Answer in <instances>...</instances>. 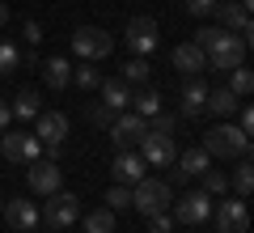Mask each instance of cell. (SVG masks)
I'll return each instance as SVG.
<instances>
[{
	"label": "cell",
	"mask_w": 254,
	"mask_h": 233,
	"mask_svg": "<svg viewBox=\"0 0 254 233\" xmlns=\"http://www.w3.org/2000/svg\"><path fill=\"white\" fill-rule=\"evenodd\" d=\"M195 47H203V60H208V68L216 72H233L246 64V38L233 34V30H220V26H203L199 34H195Z\"/></svg>",
	"instance_id": "1"
},
{
	"label": "cell",
	"mask_w": 254,
	"mask_h": 233,
	"mask_svg": "<svg viewBox=\"0 0 254 233\" xmlns=\"http://www.w3.org/2000/svg\"><path fill=\"white\" fill-rule=\"evenodd\" d=\"M203 153H208L212 161H237V157H250V136L233 123H216L208 136H203Z\"/></svg>",
	"instance_id": "2"
},
{
	"label": "cell",
	"mask_w": 254,
	"mask_h": 233,
	"mask_svg": "<svg viewBox=\"0 0 254 233\" xmlns=\"http://www.w3.org/2000/svg\"><path fill=\"white\" fill-rule=\"evenodd\" d=\"M170 204H174V187L165 178H140L136 187H131V208L144 212V216L170 212Z\"/></svg>",
	"instance_id": "3"
},
{
	"label": "cell",
	"mask_w": 254,
	"mask_h": 233,
	"mask_svg": "<svg viewBox=\"0 0 254 233\" xmlns=\"http://www.w3.org/2000/svg\"><path fill=\"white\" fill-rule=\"evenodd\" d=\"M81 216V199L72 195V191H51L43 204V212H38V221L47 225V229H68V225Z\"/></svg>",
	"instance_id": "4"
},
{
	"label": "cell",
	"mask_w": 254,
	"mask_h": 233,
	"mask_svg": "<svg viewBox=\"0 0 254 233\" xmlns=\"http://www.w3.org/2000/svg\"><path fill=\"white\" fill-rule=\"evenodd\" d=\"M72 51L93 64V60H106V55L115 51V38H110V30H102V26H76L72 30Z\"/></svg>",
	"instance_id": "5"
},
{
	"label": "cell",
	"mask_w": 254,
	"mask_h": 233,
	"mask_svg": "<svg viewBox=\"0 0 254 233\" xmlns=\"http://www.w3.org/2000/svg\"><path fill=\"white\" fill-rule=\"evenodd\" d=\"M38 153H43V144H38L34 132H4V136H0V157L13 161V165L38 161Z\"/></svg>",
	"instance_id": "6"
},
{
	"label": "cell",
	"mask_w": 254,
	"mask_h": 233,
	"mask_svg": "<svg viewBox=\"0 0 254 233\" xmlns=\"http://www.w3.org/2000/svg\"><path fill=\"white\" fill-rule=\"evenodd\" d=\"M170 216L178 225H203L212 216V195L203 187L190 191V195H182V199H174V204H170Z\"/></svg>",
	"instance_id": "7"
},
{
	"label": "cell",
	"mask_w": 254,
	"mask_h": 233,
	"mask_svg": "<svg viewBox=\"0 0 254 233\" xmlns=\"http://www.w3.org/2000/svg\"><path fill=\"white\" fill-rule=\"evenodd\" d=\"M106 132H110V140H115V149L123 153V149H131V144H140V140H144L148 119H140L136 110H119V115H115V123H110Z\"/></svg>",
	"instance_id": "8"
},
{
	"label": "cell",
	"mask_w": 254,
	"mask_h": 233,
	"mask_svg": "<svg viewBox=\"0 0 254 233\" xmlns=\"http://www.w3.org/2000/svg\"><path fill=\"white\" fill-rule=\"evenodd\" d=\"M123 38H127V51H131V55H148V51L161 47V34H157V21L153 17H131L127 30H123Z\"/></svg>",
	"instance_id": "9"
},
{
	"label": "cell",
	"mask_w": 254,
	"mask_h": 233,
	"mask_svg": "<svg viewBox=\"0 0 254 233\" xmlns=\"http://www.w3.org/2000/svg\"><path fill=\"white\" fill-rule=\"evenodd\" d=\"M34 136H38V144H43L47 153H60L64 136H68V115H60V110H38Z\"/></svg>",
	"instance_id": "10"
},
{
	"label": "cell",
	"mask_w": 254,
	"mask_h": 233,
	"mask_svg": "<svg viewBox=\"0 0 254 233\" xmlns=\"http://www.w3.org/2000/svg\"><path fill=\"white\" fill-rule=\"evenodd\" d=\"M140 157H144V165H153V170H170L174 157H178V149H174V136L144 132V140H140Z\"/></svg>",
	"instance_id": "11"
},
{
	"label": "cell",
	"mask_w": 254,
	"mask_h": 233,
	"mask_svg": "<svg viewBox=\"0 0 254 233\" xmlns=\"http://www.w3.org/2000/svg\"><path fill=\"white\" fill-rule=\"evenodd\" d=\"M212 216H216V233H250V212H246L242 199L212 204Z\"/></svg>",
	"instance_id": "12"
},
{
	"label": "cell",
	"mask_w": 254,
	"mask_h": 233,
	"mask_svg": "<svg viewBox=\"0 0 254 233\" xmlns=\"http://www.w3.org/2000/svg\"><path fill=\"white\" fill-rule=\"evenodd\" d=\"M60 182H64V170L55 161H30L26 165V187L34 195H51V191H60Z\"/></svg>",
	"instance_id": "13"
},
{
	"label": "cell",
	"mask_w": 254,
	"mask_h": 233,
	"mask_svg": "<svg viewBox=\"0 0 254 233\" xmlns=\"http://www.w3.org/2000/svg\"><path fill=\"white\" fill-rule=\"evenodd\" d=\"M212 17L220 21V30H233V34H242L246 43H250V9H242L237 0H216Z\"/></svg>",
	"instance_id": "14"
},
{
	"label": "cell",
	"mask_w": 254,
	"mask_h": 233,
	"mask_svg": "<svg viewBox=\"0 0 254 233\" xmlns=\"http://www.w3.org/2000/svg\"><path fill=\"white\" fill-rule=\"evenodd\" d=\"M4 221H9V229L13 233H30V229H38V208L34 204H26V199H4Z\"/></svg>",
	"instance_id": "15"
},
{
	"label": "cell",
	"mask_w": 254,
	"mask_h": 233,
	"mask_svg": "<svg viewBox=\"0 0 254 233\" xmlns=\"http://www.w3.org/2000/svg\"><path fill=\"white\" fill-rule=\"evenodd\" d=\"M144 170H148L144 157H136L131 149H123L115 161H110V174H115V182H123V187H136V182L144 178Z\"/></svg>",
	"instance_id": "16"
},
{
	"label": "cell",
	"mask_w": 254,
	"mask_h": 233,
	"mask_svg": "<svg viewBox=\"0 0 254 233\" xmlns=\"http://www.w3.org/2000/svg\"><path fill=\"white\" fill-rule=\"evenodd\" d=\"M170 64L182 72V77H199V72L208 68L203 47H195V43H178V47H174V55H170Z\"/></svg>",
	"instance_id": "17"
},
{
	"label": "cell",
	"mask_w": 254,
	"mask_h": 233,
	"mask_svg": "<svg viewBox=\"0 0 254 233\" xmlns=\"http://www.w3.org/2000/svg\"><path fill=\"white\" fill-rule=\"evenodd\" d=\"M208 110V85L195 77V81L182 85V119H199Z\"/></svg>",
	"instance_id": "18"
},
{
	"label": "cell",
	"mask_w": 254,
	"mask_h": 233,
	"mask_svg": "<svg viewBox=\"0 0 254 233\" xmlns=\"http://www.w3.org/2000/svg\"><path fill=\"white\" fill-rule=\"evenodd\" d=\"M38 68H43V81L51 85L55 93H60L64 85H72V64L64 60V55H51V60H43Z\"/></svg>",
	"instance_id": "19"
},
{
	"label": "cell",
	"mask_w": 254,
	"mask_h": 233,
	"mask_svg": "<svg viewBox=\"0 0 254 233\" xmlns=\"http://www.w3.org/2000/svg\"><path fill=\"white\" fill-rule=\"evenodd\" d=\"M242 106V98H237L229 85H220V89H208V110L203 115H216V119H229L233 110Z\"/></svg>",
	"instance_id": "20"
},
{
	"label": "cell",
	"mask_w": 254,
	"mask_h": 233,
	"mask_svg": "<svg viewBox=\"0 0 254 233\" xmlns=\"http://www.w3.org/2000/svg\"><path fill=\"white\" fill-rule=\"evenodd\" d=\"M98 89H102V106H110L115 115H119V110H127V106H131V85H123L119 77H115V81H102Z\"/></svg>",
	"instance_id": "21"
},
{
	"label": "cell",
	"mask_w": 254,
	"mask_h": 233,
	"mask_svg": "<svg viewBox=\"0 0 254 233\" xmlns=\"http://www.w3.org/2000/svg\"><path fill=\"white\" fill-rule=\"evenodd\" d=\"M148 77H153V68H148V60L144 55H131V60L119 68V81L123 85H131V89H140V85H148Z\"/></svg>",
	"instance_id": "22"
},
{
	"label": "cell",
	"mask_w": 254,
	"mask_h": 233,
	"mask_svg": "<svg viewBox=\"0 0 254 233\" xmlns=\"http://www.w3.org/2000/svg\"><path fill=\"white\" fill-rule=\"evenodd\" d=\"M174 161H178V170L187 174V178H199L203 170H212V157L203 153V144H199V149H187V153H178Z\"/></svg>",
	"instance_id": "23"
},
{
	"label": "cell",
	"mask_w": 254,
	"mask_h": 233,
	"mask_svg": "<svg viewBox=\"0 0 254 233\" xmlns=\"http://www.w3.org/2000/svg\"><path fill=\"white\" fill-rule=\"evenodd\" d=\"M9 110H13V119H21V123H26V119H38V110H43V98H38L34 89H21L17 98L9 102Z\"/></svg>",
	"instance_id": "24"
},
{
	"label": "cell",
	"mask_w": 254,
	"mask_h": 233,
	"mask_svg": "<svg viewBox=\"0 0 254 233\" xmlns=\"http://www.w3.org/2000/svg\"><path fill=\"white\" fill-rule=\"evenodd\" d=\"M131 106H136L140 119H153V115H161V93L148 89V85H140V93H131Z\"/></svg>",
	"instance_id": "25"
},
{
	"label": "cell",
	"mask_w": 254,
	"mask_h": 233,
	"mask_svg": "<svg viewBox=\"0 0 254 233\" xmlns=\"http://www.w3.org/2000/svg\"><path fill=\"white\" fill-rule=\"evenodd\" d=\"M254 165H250V157H237V170H233V191H237V199H246L250 195V187H254Z\"/></svg>",
	"instance_id": "26"
},
{
	"label": "cell",
	"mask_w": 254,
	"mask_h": 233,
	"mask_svg": "<svg viewBox=\"0 0 254 233\" xmlns=\"http://www.w3.org/2000/svg\"><path fill=\"white\" fill-rule=\"evenodd\" d=\"M85 233H115V212H110V208L89 212L85 216Z\"/></svg>",
	"instance_id": "27"
},
{
	"label": "cell",
	"mask_w": 254,
	"mask_h": 233,
	"mask_svg": "<svg viewBox=\"0 0 254 233\" xmlns=\"http://www.w3.org/2000/svg\"><path fill=\"white\" fill-rule=\"evenodd\" d=\"M21 68V51L17 43H9V38H0V77H9V72Z\"/></svg>",
	"instance_id": "28"
},
{
	"label": "cell",
	"mask_w": 254,
	"mask_h": 233,
	"mask_svg": "<svg viewBox=\"0 0 254 233\" xmlns=\"http://www.w3.org/2000/svg\"><path fill=\"white\" fill-rule=\"evenodd\" d=\"M72 81L81 85V89H98L102 77H98V68H93L89 60H81V64H72Z\"/></svg>",
	"instance_id": "29"
},
{
	"label": "cell",
	"mask_w": 254,
	"mask_h": 233,
	"mask_svg": "<svg viewBox=\"0 0 254 233\" xmlns=\"http://www.w3.org/2000/svg\"><path fill=\"white\" fill-rule=\"evenodd\" d=\"M199 178H203V191H208L212 199H216V195H225V191H229V174H225V170H203Z\"/></svg>",
	"instance_id": "30"
},
{
	"label": "cell",
	"mask_w": 254,
	"mask_h": 233,
	"mask_svg": "<svg viewBox=\"0 0 254 233\" xmlns=\"http://www.w3.org/2000/svg\"><path fill=\"white\" fill-rule=\"evenodd\" d=\"M229 89L237 93V98H250V89H254V77H250V68H233V77H229Z\"/></svg>",
	"instance_id": "31"
},
{
	"label": "cell",
	"mask_w": 254,
	"mask_h": 233,
	"mask_svg": "<svg viewBox=\"0 0 254 233\" xmlns=\"http://www.w3.org/2000/svg\"><path fill=\"white\" fill-rule=\"evenodd\" d=\"M106 208H110V212H123V208H131V187L115 182V187L106 191Z\"/></svg>",
	"instance_id": "32"
},
{
	"label": "cell",
	"mask_w": 254,
	"mask_h": 233,
	"mask_svg": "<svg viewBox=\"0 0 254 233\" xmlns=\"http://www.w3.org/2000/svg\"><path fill=\"white\" fill-rule=\"evenodd\" d=\"M85 119H89L93 127H110V123H115V110L102 106V102H89V106H85Z\"/></svg>",
	"instance_id": "33"
},
{
	"label": "cell",
	"mask_w": 254,
	"mask_h": 233,
	"mask_svg": "<svg viewBox=\"0 0 254 233\" xmlns=\"http://www.w3.org/2000/svg\"><path fill=\"white\" fill-rule=\"evenodd\" d=\"M148 132H157V136H174V132H178V119L161 110V115H153V119H148Z\"/></svg>",
	"instance_id": "34"
},
{
	"label": "cell",
	"mask_w": 254,
	"mask_h": 233,
	"mask_svg": "<svg viewBox=\"0 0 254 233\" xmlns=\"http://www.w3.org/2000/svg\"><path fill=\"white\" fill-rule=\"evenodd\" d=\"M174 229V216L170 212H153L148 216V233H170Z\"/></svg>",
	"instance_id": "35"
},
{
	"label": "cell",
	"mask_w": 254,
	"mask_h": 233,
	"mask_svg": "<svg viewBox=\"0 0 254 233\" xmlns=\"http://www.w3.org/2000/svg\"><path fill=\"white\" fill-rule=\"evenodd\" d=\"M212 9H216V0H187L190 17H212Z\"/></svg>",
	"instance_id": "36"
},
{
	"label": "cell",
	"mask_w": 254,
	"mask_h": 233,
	"mask_svg": "<svg viewBox=\"0 0 254 233\" xmlns=\"http://www.w3.org/2000/svg\"><path fill=\"white\" fill-rule=\"evenodd\" d=\"M21 34H26V43H30V47L43 43V26H38V21H26V30H21Z\"/></svg>",
	"instance_id": "37"
},
{
	"label": "cell",
	"mask_w": 254,
	"mask_h": 233,
	"mask_svg": "<svg viewBox=\"0 0 254 233\" xmlns=\"http://www.w3.org/2000/svg\"><path fill=\"white\" fill-rule=\"evenodd\" d=\"M9 119H13V110H9V102H4V98H0V136H4V132H9Z\"/></svg>",
	"instance_id": "38"
},
{
	"label": "cell",
	"mask_w": 254,
	"mask_h": 233,
	"mask_svg": "<svg viewBox=\"0 0 254 233\" xmlns=\"http://www.w3.org/2000/svg\"><path fill=\"white\" fill-rule=\"evenodd\" d=\"M237 127H242V132H246V136H250V132H254V110H250V106H242V123H237Z\"/></svg>",
	"instance_id": "39"
},
{
	"label": "cell",
	"mask_w": 254,
	"mask_h": 233,
	"mask_svg": "<svg viewBox=\"0 0 254 233\" xmlns=\"http://www.w3.org/2000/svg\"><path fill=\"white\" fill-rule=\"evenodd\" d=\"M21 64H26V68H38V64H43V55H38V51H26V60H21Z\"/></svg>",
	"instance_id": "40"
},
{
	"label": "cell",
	"mask_w": 254,
	"mask_h": 233,
	"mask_svg": "<svg viewBox=\"0 0 254 233\" xmlns=\"http://www.w3.org/2000/svg\"><path fill=\"white\" fill-rule=\"evenodd\" d=\"M165 182H170V187H182V182H187V174H182V170H170V178H165Z\"/></svg>",
	"instance_id": "41"
},
{
	"label": "cell",
	"mask_w": 254,
	"mask_h": 233,
	"mask_svg": "<svg viewBox=\"0 0 254 233\" xmlns=\"http://www.w3.org/2000/svg\"><path fill=\"white\" fill-rule=\"evenodd\" d=\"M4 21H9V4H4V0H0V26H4Z\"/></svg>",
	"instance_id": "42"
},
{
	"label": "cell",
	"mask_w": 254,
	"mask_h": 233,
	"mask_svg": "<svg viewBox=\"0 0 254 233\" xmlns=\"http://www.w3.org/2000/svg\"><path fill=\"white\" fill-rule=\"evenodd\" d=\"M0 208H4V195H0Z\"/></svg>",
	"instance_id": "43"
}]
</instances>
